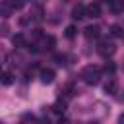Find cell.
Segmentation results:
<instances>
[{"label": "cell", "mask_w": 124, "mask_h": 124, "mask_svg": "<svg viewBox=\"0 0 124 124\" xmlns=\"http://www.w3.org/2000/svg\"><path fill=\"white\" fill-rule=\"evenodd\" d=\"M83 79H85V83H89V85H95L97 81H99V78H101V68L99 66H87L85 70H83Z\"/></svg>", "instance_id": "1"}, {"label": "cell", "mask_w": 124, "mask_h": 124, "mask_svg": "<svg viewBox=\"0 0 124 124\" xmlns=\"http://www.w3.org/2000/svg\"><path fill=\"white\" fill-rule=\"evenodd\" d=\"M87 16V6H83V4H78L74 10H72V17L74 19H81V17H85Z\"/></svg>", "instance_id": "2"}, {"label": "cell", "mask_w": 124, "mask_h": 124, "mask_svg": "<svg viewBox=\"0 0 124 124\" xmlns=\"http://www.w3.org/2000/svg\"><path fill=\"white\" fill-rule=\"evenodd\" d=\"M99 52H101L103 56H107V54H112V52H114V45H112L110 41H101Z\"/></svg>", "instance_id": "3"}, {"label": "cell", "mask_w": 124, "mask_h": 124, "mask_svg": "<svg viewBox=\"0 0 124 124\" xmlns=\"http://www.w3.org/2000/svg\"><path fill=\"white\" fill-rule=\"evenodd\" d=\"M99 31H101V29H99L97 25H87V27H85V37H87V39H97V37H99Z\"/></svg>", "instance_id": "4"}, {"label": "cell", "mask_w": 124, "mask_h": 124, "mask_svg": "<svg viewBox=\"0 0 124 124\" xmlns=\"http://www.w3.org/2000/svg\"><path fill=\"white\" fill-rule=\"evenodd\" d=\"M41 81L43 83H52L54 81V70H43L41 72Z\"/></svg>", "instance_id": "5"}, {"label": "cell", "mask_w": 124, "mask_h": 124, "mask_svg": "<svg viewBox=\"0 0 124 124\" xmlns=\"http://www.w3.org/2000/svg\"><path fill=\"white\" fill-rule=\"evenodd\" d=\"M116 91H118V83H116V79H108V81L105 83V93L114 95Z\"/></svg>", "instance_id": "6"}, {"label": "cell", "mask_w": 124, "mask_h": 124, "mask_svg": "<svg viewBox=\"0 0 124 124\" xmlns=\"http://www.w3.org/2000/svg\"><path fill=\"white\" fill-rule=\"evenodd\" d=\"M99 14H101V6L99 4H89L87 6V16L89 17H99Z\"/></svg>", "instance_id": "7"}, {"label": "cell", "mask_w": 124, "mask_h": 124, "mask_svg": "<svg viewBox=\"0 0 124 124\" xmlns=\"http://www.w3.org/2000/svg\"><path fill=\"white\" fill-rule=\"evenodd\" d=\"M12 43H14L16 48H21V46H25V37H23L21 33H16V35L12 37Z\"/></svg>", "instance_id": "8"}, {"label": "cell", "mask_w": 124, "mask_h": 124, "mask_svg": "<svg viewBox=\"0 0 124 124\" xmlns=\"http://www.w3.org/2000/svg\"><path fill=\"white\" fill-rule=\"evenodd\" d=\"M110 35H112V37H120V35H122V27H120V25H112V27H110Z\"/></svg>", "instance_id": "9"}, {"label": "cell", "mask_w": 124, "mask_h": 124, "mask_svg": "<svg viewBox=\"0 0 124 124\" xmlns=\"http://www.w3.org/2000/svg\"><path fill=\"white\" fill-rule=\"evenodd\" d=\"M114 70H116V66H114L112 62H107V64L103 66V72H107V74H114Z\"/></svg>", "instance_id": "10"}, {"label": "cell", "mask_w": 124, "mask_h": 124, "mask_svg": "<svg viewBox=\"0 0 124 124\" xmlns=\"http://www.w3.org/2000/svg\"><path fill=\"white\" fill-rule=\"evenodd\" d=\"M54 43H56V39H54L52 35H48V37L45 39V45H46V48H54Z\"/></svg>", "instance_id": "11"}, {"label": "cell", "mask_w": 124, "mask_h": 124, "mask_svg": "<svg viewBox=\"0 0 124 124\" xmlns=\"http://www.w3.org/2000/svg\"><path fill=\"white\" fill-rule=\"evenodd\" d=\"M74 35H76V25H68V27H66V37L72 39Z\"/></svg>", "instance_id": "12"}, {"label": "cell", "mask_w": 124, "mask_h": 124, "mask_svg": "<svg viewBox=\"0 0 124 124\" xmlns=\"http://www.w3.org/2000/svg\"><path fill=\"white\" fill-rule=\"evenodd\" d=\"M2 83H4V85H10V83H12V74H10V72H6V74L2 76Z\"/></svg>", "instance_id": "13"}, {"label": "cell", "mask_w": 124, "mask_h": 124, "mask_svg": "<svg viewBox=\"0 0 124 124\" xmlns=\"http://www.w3.org/2000/svg\"><path fill=\"white\" fill-rule=\"evenodd\" d=\"M54 110H56V112L64 110V103H56V105H54Z\"/></svg>", "instance_id": "14"}]
</instances>
